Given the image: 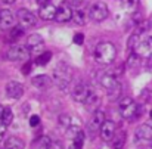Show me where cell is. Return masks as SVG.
Returning <instances> with one entry per match:
<instances>
[{
  "instance_id": "cell-1",
  "label": "cell",
  "mask_w": 152,
  "mask_h": 149,
  "mask_svg": "<svg viewBox=\"0 0 152 149\" xmlns=\"http://www.w3.org/2000/svg\"><path fill=\"white\" fill-rule=\"evenodd\" d=\"M52 81L62 90V89H66L72 80V71L71 68L66 65V64H62L59 62L53 69H52V75H50Z\"/></svg>"
},
{
  "instance_id": "cell-2",
  "label": "cell",
  "mask_w": 152,
  "mask_h": 149,
  "mask_svg": "<svg viewBox=\"0 0 152 149\" xmlns=\"http://www.w3.org/2000/svg\"><path fill=\"white\" fill-rule=\"evenodd\" d=\"M93 56H95V61L98 64H101V65H109V64L114 62V59L117 56V49H115V46L112 43L102 42V43H99L96 46Z\"/></svg>"
},
{
  "instance_id": "cell-3",
  "label": "cell",
  "mask_w": 152,
  "mask_h": 149,
  "mask_svg": "<svg viewBox=\"0 0 152 149\" xmlns=\"http://www.w3.org/2000/svg\"><path fill=\"white\" fill-rule=\"evenodd\" d=\"M118 111L120 115L124 120H136L140 115V108L136 103V100H133L132 98H123L118 102Z\"/></svg>"
},
{
  "instance_id": "cell-4",
  "label": "cell",
  "mask_w": 152,
  "mask_h": 149,
  "mask_svg": "<svg viewBox=\"0 0 152 149\" xmlns=\"http://www.w3.org/2000/svg\"><path fill=\"white\" fill-rule=\"evenodd\" d=\"M101 84L103 89L108 90V93L111 96H117L118 92H120V87H121V83L118 80V75L114 74V72H105L101 75Z\"/></svg>"
},
{
  "instance_id": "cell-5",
  "label": "cell",
  "mask_w": 152,
  "mask_h": 149,
  "mask_svg": "<svg viewBox=\"0 0 152 149\" xmlns=\"http://www.w3.org/2000/svg\"><path fill=\"white\" fill-rule=\"evenodd\" d=\"M6 58L12 62H22L27 61L30 58V47L28 46H22V45H15L7 50Z\"/></svg>"
},
{
  "instance_id": "cell-6",
  "label": "cell",
  "mask_w": 152,
  "mask_h": 149,
  "mask_svg": "<svg viewBox=\"0 0 152 149\" xmlns=\"http://www.w3.org/2000/svg\"><path fill=\"white\" fill-rule=\"evenodd\" d=\"M109 16V9L103 1H96L90 6V18L95 22H102Z\"/></svg>"
},
{
  "instance_id": "cell-7",
  "label": "cell",
  "mask_w": 152,
  "mask_h": 149,
  "mask_svg": "<svg viewBox=\"0 0 152 149\" xmlns=\"http://www.w3.org/2000/svg\"><path fill=\"white\" fill-rule=\"evenodd\" d=\"M16 19H18V22L22 28H31L37 24L36 15L28 9H19L18 13H16Z\"/></svg>"
},
{
  "instance_id": "cell-8",
  "label": "cell",
  "mask_w": 152,
  "mask_h": 149,
  "mask_svg": "<svg viewBox=\"0 0 152 149\" xmlns=\"http://www.w3.org/2000/svg\"><path fill=\"white\" fill-rule=\"evenodd\" d=\"M134 52L140 58H151L152 56V36L151 34H146L145 37H142L139 40Z\"/></svg>"
},
{
  "instance_id": "cell-9",
  "label": "cell",
  "mask_w": 152,
  "mask_h": 149,
  "mask_svg": "<svg viewBox=\"0 0 152 149\" xmlns=\"http://www.w3.org/2000/svg\"><path fill=\"white\" fill-rule=\"evenodd\" d=\"M92 93H93V90L90 89V86H87L84 83H80L72 90V99L75 102H80V103H86Z\"/></svg>"
},
{
  "instance_id": "cell-10",
  "label": "cell",
  "mask_w": 152,
  "mask_h": 149,
  "mask_svg": "<svg viewBox=\"0 0 152 149\" xmlns=\"http://www.w3.org/2000/svg\"><path fill=\"white\" fill-rule=\"evenodd\" d=\"M6 95H7L9 99H13V100L21 99L22 95H24V86L19 81L12 80V81H9L6 84Z\"/></svg>"
},
{
  "instance_id": "cell-11",
  "label": "cell",
  "mask_w": 152,
  "mask_h": 149,
  "mask_svg": "<svg viewBox=\"0 0 152 149\" xmlns=\"http://www.w3.org/2000/svg\"><path fill=\"white\" fill-rule=\"evenodd\" d=\"M115 133H117V126H115V123L111 121V120H106V121L102 124L101 130H99V134H101L102 140H105V142H111L112 137L115 136Z\"/></svg>"
},
{
  "instance_id": "cell-12",
  "label": "cell",
  "mask_w": 152,
  "mask_h": 149,
  "mask_svg": "<svg viewBox=\"0 0 152 149\" xmlns=\"http://www.w3.org/2000/svg\"><path fill=\"white\" fill-rule=\"evenodd\" d=\"M72 13H74L72 7H71L69 4L62 3V4H59V6H58L55 21H56V22H68V21H71V19H72Z\"/></svg>"
},
{
  "instance_id": "cell-13",
  "label": "cell",
  "mask_w": 152,
  "mask_h": 149,
  "mask_svg": "<svg viewBox=\"0 0 152 149\" xmlns=\"http://www.w3.org/2000/svg\"><path fill=\"white\" fill-rule=\"evenodd\" d=\"M15 25V15L9 9H0V30H9Z\"/></svg>"
},
{
  "instance_id": "cell-14",
  "label": "cell",
  "mask_w": 152,
  "mask_h": 149,
  "mask_svg": "<svg viewBox=\"0 0 152 149\" xmlns=\"http://www.w3.org/2000/svg\"><path fill=\"white\" fill-rule=\"evenodd\" d=\"M56 10H58V7H55L52 3L46 4V6H40V9H39V16H40L43 21H52V19H55V16H56Z\"/></svg>"
},
{
  "instance_id": "cell-15",
  "label": "cell",
  "mask_w": 152,
  "mask_h": 149,
  "mask_svg": "<svg viewBox=\"0 0 152 149\" xmlns=\"http://www.w3.org/2000/svg\"><path fill=\"white\" fill-rule=\"evenodd\" d=\"M136 137L139 140H152V123H146L137 127Z\"/></svg>"
},
{
  "instance_id": "cell-16",
  "label": "cell",
  "mask_w": 152,
  "mask_h": 149,
  "mask_svg": "<svg viewBox=\"0 0 152 149\" xmlns=\"http://www.w3.org/2000/svg\"><path fill=\"white\" fill-rule=\"evenodd\" d=\"M105 121H106V120H105V114H103L102 111H95L93 115H92V120H90V129H92L93 131L101 130L102 124H103Z\"/></svg>"
},
{
  "instance_id": "cell-17",
  "label": "cell",
  "mask_w": 152,
  "mask_h": 149,
  "mask_svg": "<svg viewBox=\"0 0 152 149\" xmlns=\"http://www.w3.org/2000/svg\"><path fill=\"white\" fill-rule=\"evenodd\" d=\"M126 140H127V133L124 130L117 131L111 140V146H112V149H123L126 145Z\"/></svg>"
},
{
  "instance_id": "cell-18",
  "label": "cell",
  "mask_w": 152,
  "mask_h": 149,
  "mask_svg": "<svg viewBox=\"0 0 152 149\" xmlns=\"http://www.w3.org/2000/svg\"><path fill=\"white\" fill-rule=\"evenodd\" d=\"M4 148H6V149H24V148H25V143H24V142H22L19 137L12 136V137H9V139L6 140Z\"/></svg>"
},
{
  "instance_id": "cell-19",
  "label": "cell",
  "mask_w": 152,
  "mask_h": 149,
  "mask_svg": "<svg viewBox=\"0 0 152 149\" xmlns=\"http://www.w3.org/2000/svg\"><path fill=\"white\" fill-rule=\"evenodd\" d=\"M31 83H33V86H36V87H39V89H45V87H48V84H49V78H48V75L40 74V75L33 77Z\"/></svg>"
},
{
  "instance_id": "cell-20",
  "label": "cell",
  "mask_w": 152,
  "mask_h": 149,
  "mask_svg": "<svg viewBox=\"0 0 152 149\" xmlns=\"http://www.w3.org/2000/svg\"><path fill=\"white\" fill-rule=\"evenodd\" d=\"M42 45H43V37H42L40 34H31V36H28V39H27V46H28L30 49L39 47V46H42Z\"/></svg>"
},
{
  "instance_id": "cell-21",
  "label": "cell",
  "mask_w": 152,
  "mask_h": 149,
  "mask_svg": "<svg viewBox=\"0 0 152 149\" xmlns=\"http://www.w3.org/2000/svg\"><path fill=\"white\" fill-rule=\"evenodd\" d=\"M121 6L126 12L133 13V12H136V9L139 6V0H121Z\"/></svg>"
},
{
  "instance_id": "cell-22",
  "label": "cell",
  "mask_w": 152,
  "mask_h": 149,
  "mask_svg": "<svg viewBox=\"0 0 152 149\" xmlns=\"http://www.w3.org/2000/svg\"><path fill=\"white\" fill-rule=\"evenodd\" d=\"M72 19H74V22H75V24H78V25H84V24H86V21H87L86 12H84V10H81V9H75V10H74V13H72Z\"/></svg>"
},
{
  "instance_id": "cell-23",
  "label": "cell",
  "mask_w": 152,
  "mask_h": 149,
  "mask_svg": "<svg viewBox=\"0 0 152 149\" xmlns=\"http://www.w3.org/2000/svg\"><path fill=\"white\" fill-rule=\"evenodd\" d=\"M99 103H101V99H99V96H98L95 92L90 95V98H89V99H87V102H86L87 108H90L93 112H95V111H98V106H99Z\"/></svg>"
},
{
  "instance_id": "cell-24",
  "label": "cell",
  "mask_w": 152,
  "mask_h": 149,
  "mask_svg": "<svg viewBox=\"0 0 152 149\" xmlns=\"http://www.w3.org/2000/svg\"><path fill=\"white\" fill-rule=\"evenodd\" d=\"M50 59H52V52H43V53H40L37 56L36 64L40 65V66H45V65H48L50 62Z\"/></svg>"
},
{
  "instance_id": "cell-25",
  "label": "cell",
  "mask_w": 152,
  "mask_h": 149,
  "mask_svg": "<svg viewBox=\"0 0 152 149\" xmlns=\"http://www.w3.org/2000/svg\"><path fill=\"white\" fill-rule=\"evenodd\" d=\"M59 126L62 127V129H65V130H68L69 127H71V124H72V118L68 115V114H62V115H59Z\"/></svg>"
},
{
  "instance_id": "cell-26",
  "label": "cell",
  "mask_w": 152,
  "mask_h": 149,
  "mask_svg": "<svg viewBox=\"0 0 152 149\" xmlns=\"http://www.w3.org/2000/svg\"><path fill=\"white\" fill-rule=\"evenodd\" d=\"M12 120H13V112H12V109H10V108H4V112H3L1 121L9 127V126H10V123H12Z\"/></svg>"
},
{
  "instance_id": "cell-27",
  "label": "cell",
  "mask_w": 152,
  "mask_h": 149,
  "mask_svg": "<svg viewBox=\"0 0 152 149\" xmlns=\"http://www.w3.org/2000/svg\"><path fill=\"white\" fill-rule=\"evenodd\" d=\"M21 36H24V28H22V27H15V28L10 30V39H12V40H16V39H19Z\"/></svg>"
},
{
  "instance_id": "cell-28",
  "label": "cell",
  "mask_w": 152,
  "mask_h": 149,
  "mask_svg": "<svg viewBox=\"0 0 152 149\" xmlns=\"http://www.w3.org/2000/svg\"><path fill=\"white\" fill-rule=\"evenodd\" d=\"M48 149H64V145H62L61 140H52Z\"/></svg>"
},
{
  "instance_id": "cell-29",
  "label": "cell",
  "mask_w": 152,
  "mask_h": 149,
  "mask_svg": "<svg viewBox=\"0 0 152 149\" xmlns=\"http://www.w3.org/2000/svg\"><path fill=\"white\" fill-rule=\"evenodd\" d=\"M40 124V117L39 115H33L31 118H30V126L31 127H37Z\"/></svg>"
},
{
  "instance_id": "cell-30",
  "label": "cell",
  "mask_w": 152,
  "mask_h": 149,
  "mask_svg": "<svg viewBox=\"0 0 152 149\" xmlns=\"http://www.w3.org/2000/svg\"><path fill=\"white\" fill-rule=\"evenodd\" d=\"M83 42H84V36H83L81 33H77V34L74 36V43H75V45H83Z\"/></svg>"
},
{
  "instance_id": "cell-31",
  "label": "cell",
  "mask_w": 152,
  "mask_h": 149,
  "mask_svg": "<svg viewBox=\"0 0 152 149\" xmlns=\"http://www.w3.org/2000/svg\"><path fill=\"white\" fill-rule=\"evenodd\" d=\"M6 129H7V126L0 120V142L3 140V137H4V134H6Z\"/></svg>"
},
{
  "instance_id": "cell-32",
  "label": "cell",
  "mask_w": 152,
  "mask_h": 149,
  "mask_svg": "<svg viewBox=\"0 0 152 149\" xmlns=\"http://www.w3.org/2000/svg\"><path fill=\"white\" fill-rule=\"evenodd\" d=\"M140 98H145V100H143V102L146 103V102H149V99L152 98V93L149 92V90H148V89H145V90L140 93Z\"/></svg>"
},
{
  "instance_id": "cell-33",
  "label": "cell",
  "mask_w": 152,
  "mask_h": 149,
  "mask_svg": "<svg viewBox=\"0 0 152 149\" xmlns=\"http://www.w3.org/2000/svg\"><path fill=\"white\" fill-rule=\"evenodd\" d=\"M84 1H86V0H69L71 6H75V7H80V6H81Z\"/></svg>"
},
{
  "instance_id": "cell-34",
  "label": "cell",
  "mask_w": 152,
  "mask_h": 149,
  "mask_svg": "<svg viewBox=\"0 0 152 149\" xmlns=\"http://www.w3.org/2000/svg\"><path fill=\"white\" fill-rule=\"evenodd\" d=\"M30 71H31V64H30V62H27V64L22 66V74H28Z\"/></svg>"
},
{
  "instance_id": "cell-35",
  "label": "cell",
  "mask_w": 152,
  "mask_h": 149,
  "mask_svg": "<svg viewBox=\"0 0 152 149\" xmlns=\"http://www.w3.org/2000/svg\"><path fill=\"white\" fill-rule=\"evenodd\" d=\"M36 1H37V4H39V6H46V4L52 3V0H36Z\"/></svg>"
},
{
  "instance_id": "cell-36",
  "label": "cell",
  "mask_w": 152,
  "mask_h": 149,
  "mask_svg": "<svg viewBox=\"0 0 152 149\" xmlns=\"http://www.w3.org/2000/svg\"><path fill=\"white\" fill-rule=\"evenodd\" d=\"M68 149H83V145H78V143L72 142V143L69 145V148H68Z\"/></svg>"
},
{
  "instance_id": "cell-37",
  "label": "cell",
  "mask_w": 152,
  "mask_h": 149,
  "mask_svg": "<svg viewBox=\"0 0 152 149\" xmlns=\"http://www.w3.org/2000/svg\"><path fill=\"white\" fill-rule=\"evenodd\" d=\"M3 112H4V106L0 105V120H1V117H3Z\"/></svg>"
},
{
  "instance_id": "cell-38",
  "label": "cell",
  "mask_w": 152,
  "mask_h": 149,
  "mask_svg": "<svg viewBox=\"0 0 152 149\" xmlns=\"http://www.w3.org/2000/svg\"><path fill=\"white\" fill-rule=\"evenodd\" d=\"M6 4H12V3H15V0H3Z\"/></svg>"
},
{
  "instance_id": "cell-39",
  "label": "cell",
  "mask_w": 152,
  "mask_h": 149,
  "mask_svg": "<svg viewBox=\"0 0 152 149\" xmlns=\"http://www.w3.org/2000/svg\"><path fill=\"white\" fill-rule=\"evenodd\" d=\"M149 68H152V56L149 58Z\"/></svg>"
},
{
  "instance_id": "cell-40",
  "label": "cell",
  "mask_w": 152,
  "mask_h": 149,
  "mask_svg": "<svg viewBox=\"0 0 152 149\" xmlns=\"http://www.w3.org/2000/svg\"><path fill=\"white\" fill-rule=\"evenodd\" d=\"M149 117H151V120H152V109H151V112H149Z\"/></svg>"
},
{
  "instance_id": "cell-41",
  "label": "cell",
  "mask_w": 152,
  "mask_h": 149,
  "mask_svg": "<svg viewBox=\"0 0 152 149\" xmlns=\"http://www.w3.org/2000/svg\"><path fill=\"white\" fill-rule=\"evenodd\" d=\"M149 149H152V140H151V146H149Z\"/></svg>"
},
{
  "instance_id": "cell-42",
  "label": "cell",
  "mask_w": 152,
  "mask_h": 149,
  "mask_svg": "<svg viewBox=\"0 0 152 149\" xmlns=\"http://www.w3.org/2000/svg\"><path fill=\"white\" fill-rule=\"evenodd\" d=\"M4 149H6V148H4Z\"/></svg>"
}]
</instances>
